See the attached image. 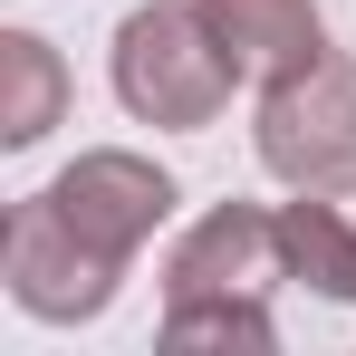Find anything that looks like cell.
Returning <instances> with one entry per match:
<instances>
[{"label": "cell", "mask_w": 356, "mask_h": 356, "mask_svg": "<svg viewBox=\"0 0 356 356\" xmlns=\"http://www.w3.org/2000/svg\"><path fill=\"white\" fill-rule=\"evenodd\" d=\"M232 58L222 39L202 29V0H145L125 10L116 29V106L135 125H164V135H193L232 106Z\"/></svg>", "instance_id": "cell-2"}, {"label": "cell", "mask_w": 356, "mask_h": 356, "mask_svg": "<svg viewBox=\"0 0 356 356\" xmlns=\"http://www.w3.org/2000/svg\"><path fill=\"white\" fill-rule=\"evenodd\" d=\"M280 280H289L280 212L222 202L164 260V337L174 347H250V356H270L280 347V327H270V289Z\"/></svg>", "instance_id": "cell-1"}, {"label": "cell", "mask_w": 356, "mask_h": 356, "mask_svg": "<svg viewBox=\"0 0 356 356\" xmlns=\"http://www.w3.org/2000/svg\"><path fill=\"white\" fill-rule=\"evenodd\" d=\"M39 202H49V222H58L97 270H116V280H125V270H135V250L174 222L183 193H174L164 164H145V154H125V145H97V154H77Z\"/></svg>", "instance_id": "cell-4"}, {"label": "cell", "mask_w": 356, "mask_h": 356, "mask_svg": "<svg viewBox=\"0 0 356 356\" xmlns=\"http://www.w3.org/2000/svg\"><path fill=\"white\" fill-rule=\"evenodd\" d=\"M202 29L222 39L241 87H280L308 58H327V19L318 0H202Z\"/></svg>", "instance_id": "cell-6"}, {"label": "cell", "mask_w": 356, "mask_h": 356, "mask_svg": "<svg viewBox=\"0 0 356 356\" xmlns=\"http://www.w3.org/2000/svg\"><path fill=\"white\" fill-rule=\"evenodd\" d=\"M260 174L289 183V193H356V58L327 49L298 77L260 87Z\"/></svg>", "instance_id": "cell-3"}, {"label": "cell", "mask_w": 356, "mask_h": 356, "mask_svg": "<svg viewBox=\"0 0 356 356\" xmlns=\"http://www.w3.org/2000/svg\"><path fill=\"white\" fill-rule=\"evenodd\" d=\"M0 289L19 298L39 327H77V318H106L125 280H116V270H97V260L49 222V202L29 193V202L0 222Z\"/></svg>", "instance_id": "cell-5"}, {"label": "cell", "mask_w": 356, "mask_h": 356, "mask_svg": "<svg viewBox=\"0 0 356 356\" xmlns=\"http://www.w3.org/2000/svg\"><path fill=\"white\" fill-rule=\"evenodd\" d=\"M280 241H289V280H308L318 298L356 308V232L337 222V193H298V202H280Z\"/></svg>", "instance_id": "cell-8"}, {"label": "cell", "mask_w": 356, "mask_h": 356, "mask_svg": "<svg viewBox=\"0 0 356 356\" xmlns=\"http://www.w3.org/2000/svg\"><path fill=\"white\" fill-rule=\"evenodd\" d=\"M58 116H67V67H58V49L29 39V29H10V39H0V145L29 154Z\"/></svg>", "instance_id": "cell-7"}]
</instances>
